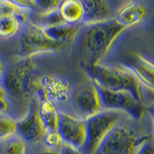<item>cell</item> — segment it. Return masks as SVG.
I'll return each instance as SVG.
<instances>
[{
	"label": "cell",
	"instance_id": "cell-1",
	"mask_svg": "<svg viewBox=\"0 0 154 154\" xmlns=\"http://www.w3.org/2000/svg\"><path fill=\"white\" fill-rule=\"evenodd\" d=\"M96 86L113 91H129L143 102L142 84L135 73L124 66H115L83 63L81 65Z\"/></svg>",
	"mask_w": 154,
	"mask_h": 154
},
{
	"label": "cell",
	"instance_id": "cell-2",
	"mask_svg": "<svg viewBox=\"0 0 154 154\" xmlns=\"http://www.w3.org/2000/svg\"><path fill=\"white\" fill-rule=\"evenodd\" d=\"M38 80L36 66L32 58L22 59L12 69L5 71L1 86L6 93L7 99L20 103L37 91Z\"/></svg>",
	"mask_w": 154,
	"mask_h": 154
},
{
	"label": "cell",
	"instance_id": "cell-3",
	"mask_svg": "<svg viewBox=\"0 0 154 154\" xmlns=\"http://www.w3.org/2000/svg\"><path fill=\"white\" fill-rule=\"evenodd\" d=\"M125 30L115 20L85 25L83 43L90 58L87 63L98 64L108 54L115 42Z\"/></svg>",
	"mask_w": 154,
	"mask_h": 154
},
{
	"label": "cell",
	"instance_id": "cell-4",
	"mask_svg": "<svg viewBox=\"0 0 154 154\" xmlns=\"http://www.w3.org/2000/svg\"><path fill=\"white\" fill-rule=\"evenodd\" d=\"M150 136L143 135L136 125L123 119L108 134L95 154H136Z\"/></svg>",
	"mask_w": 154,
	"mask_h": 154
},
{
	"label": "cell",
	"instance_id": "cell-5",
	"mask_svg": "<svg viewBox=\"0 0 154 154\" xmlns=\"http://www.w3.org/2000/svg\"><path fill=\"white\" fill-rule=\"evenodd\" d=\"M123 119L124 113L102 110L97 115L85 120L87 138L82 152L84 154H95L108 134Z\"/></svg>",
	"mask_w": 154,
	"mask_h": 154
},
{
	"label": "cell",
	"instance_id": "cell-6",
	"mask_svg": "<svg viewBox=\"0 0 154 154\" xmlns=\"http://www.w3.org/2000/svg\"><path fill=\"white\" fill-rule=\"evenodd\" d=\"M62 47L63 45L47 35L42 25L29 22L21 29L17 55L22 59H28L35 55L58 51Z\"/></svg>",
	"mask_w": 154,
	"mask_h": 154
},
{
	"label": "cell",
	"instance_id": "cell-7",
	"mask_svg": "<svg viewBox=\"0 0 154 154\" xmlns=\"http://www.w3.org/2000/svg\"><path fill=\"white\" fill-rule=\"evenodd\" d=\"M95 85V84H94ZM96 86V85H95ZM103 110L118 111L137 120L144 112L143 102L138 100L129 91H113L96 86Z\"/></svg>",
	"mask_w": 154,
	"mask_h": 154
},
{
	"label": "cell",
	"instance_id": "cell-8",
	"mask_svg": "<svg viewBox=\"0 0 154 154\" xmlns=\"http://www.w3.org/2000/svg\"><path fill=\"white\" fill-rule=\"evenodd\" d=\"M70 103L73 108V115L84 120L103 110L98 90L93 82L75 89L70 94Z\"/></svg>",
	"mask_w": 154,
	"mask_h": 154
},
{
	"label": "cell",
	"instance_id": "cell-9",
	"mask_svg": "<svg viewBox=\"0 0 154 154\" xmlns=\"http://www.w3.org/2000/svg\"><path fill=\"white\" fill-rule=\"evenodd\" d=\"M29 10L17 1H0V38H11L22 29L27 20Z\"/></svg>",
	"mask_w": 154,
	"mask_h": 154
},
{
	"label": "cell",
	"instance_id": "cell-10",
	"mask_svg": "<svg viewBox=\"0 0 154 154\" xmlns=\"http://www.w3.org/2000/svg\"><path fill=\"white\" fill-rule=\"evenodd\" d=\"M57 132L61 136L64 144L79 150L83 149L87 138L86 122L84 119L73 114L60 112Z\"/></svg>",
	"mask_w": 154,
	"mask_h": 154
},
{
	"label": "cell",
	"instance_id": "cell-11",
	"mask_svg": "<svg viewBox=\"0 0 154 154\" xmlns=\"http://www.w3.org/2000/svg\"><path fill=\"white\" fill-rule=\"evenodd\" d=\"M45 132L38 114V99H34L29 105L26 115L17 122V134L27 143H32L42 141Z\"/></svg>",
	"mask_w": 154,
	"mask_h": 154
},
{
	"label": "cell",
	"instance_id": "cell-12",
	"mask_svg": "<svg viewBox=\"0 0 154 154\" xmlns=\"http://www.w3.org/2000/svg\"><path fill=\"white\" fill-rule=\"evenodd\" d=\"M38 99H48L58 104L70 97L69 84L67 80L57 75H45L38 80Z\"/></svg>",
	"mask_w": 154,
	"mask_h": 154
},
{
	"label": "cell",
	"instance_id": "cell-13",
	"mask_svg": "<svg viewBox=\"0 0 154 154\" xmlns=\"http://www.w3.org/2000/svg\"><path fill=\"white\" fill-rule=\"evenodd\" d=\"M84 6V18L82 24L99 23L115 19L113 8L107 1L103 0H84L82 1Z\"/></svg>",
	"mask_w": 154,
	"mask_h": 154
},
{
	"label": "cell",
	"instance_id": "cell-14",
	"mask_svg": "<svg viewBox=\"0 0 154 154\" xmlns=\"http://www.w3.org/2000/svg\"><path fill=\"white\" fill-rule=\"evenodd\" d=\"M132 70L143 86L154 91V63L140 54H135L128 58L122 65Z\"/></svg>",
	"mask_w": 154,
	"mask_h": 154
},
{
	"label": "cell",
	"instance_id": "cell-15",
	"mask_svg": "<svg viewBox=\"0 0 154 154\" xmlns=\"http://www.w3.org/2000/svg\"><path fill=\"white\" fill-rule=\"evenodd\" d=\"M147 10L139 2H127L115 14V20L123 28L133 27L142 23L146 17Z\"/></svg>",
	"mask_w": 154,
	"mask_h": 154
},
{
	"label": "cell",
	"instance_id": "cell-16",
	"mask_svg": "<svg viewBox=\"0 0 154 154\" xmlns=\"http://www.w3.org/2000/svg\"><path fill=\"white\" fill-rule=\"evenodd\" d=\"M62 20L69 25H81L84 18V6L80 0L61 1L58 8Z\"/></svg>",
	"mask_w": 154,
	"mask_h": 154
},
{
	"label": "cell",
	"instance_id": "cell-17",
	"mask_svg": "<svg viewBox=\"0 0 154 154\" xmlns=\"http://www.w3.org/2000/svg\"><path fill=\"white\" fill-rule=\"evenodd\" d=\"M38 114L45 131H57L60 111L56 103L48 99H38Z\"/></svg>",
	"mask_w": 154,
	"mask_h": 154
},
{
	"label": "cell",
	"instance_id": "cell-18",
	"mask_svg": "<svg viewBox=\"0 0 154 154\" xmlns=\"http://www.w3.org/2000/svg\"><path fill=\"white\" fill-rule=\"evenodd\" d=\"M43 28L53 41L64 46L66 43H69L75 40L80 31L81 25H69V24L63 23L59 25L47 26Z\"/></svg>",
	"mask_w": 154,
	"mask_h": 154
},
{
	"label": "cell",
	"instance_id": "cell-19",
	"mask_svg": "<svg viewBox=\"0 0 154 154\" xmlns=\"http://www.w3.org/2000/svg\"><path fill=\"white\" fill-rule=\"evenodd\" d=\"M0 154H28V143L18 134L0 140Z\"/></svg>",
	"mask_w": 154,
	"mask_h": 154
},
{
	"label": "cell",
	"instance_id": "cell-20",
	"mask_svg": "<svg viewBox=\"0 0 154 154\" xmlns=\"http://www.w3.org/2000/svg\"><path fill=\"white\" fill-rule=\"evenodd\" d=\"M17 134V122L8 114H0V140Z\"/></svg>",
	"mask_w": 154,
	"mask_h": 154
},
{
	"label": "cell",
	"instance_id": "cell-21",
	"mask_svg": "<svg viewBox=\"0 0 154 154\" xmlns=\"http://www.w3.org/2000/svg\"><path fill=\"white\" fill-rule=\"evenodd\" d=\"M32 10L37 11L40 16L57 11L61 4V1L57 0H32Z\"/></svg>",
	"mask_w": 154,
	"mask_h": 154
},
{
	"label": "cell",
	"instance_id": "cell-22",
	"mask_svg": "<svg viewBox=\"0 0 154 154\" xmlns=\"http://www.w3.org/2000/svg\"><path fill=\"white\" fill-rule=\"evenodd\" d=\"M42 141L45 146V148L54 151H58L64 144L61 136L57 131H46Z\"/></svg>",
	"mask_w": 154,
	"mask_h": 154
},
{
	"label": "cell",
	"instance_id": "cell-23",
	"mask_svg": "<svg viewBox=\"0 0 154 154\" xmlns=\"http://www.w3.org/2000/svg\"><path fill=\"white\" fill-rule=\"evenodd\" d=\"M136 154H154V134L140 146Z\"/></svg>",
	"mask_w": 154,
	"mask_h": 154
},
{
	"label": "cell",
	"instance_id": "cell-24",
	"mask_svg": "<svg viewBox=\"0 0 154 154\" xmlns=\"http://www.w3.org/2000/svg\"><path fill=\"white\" fill-rule=\"evenodd\" d=\"M57 154H84V153L82 152V150H79V149L66 146V144H63V146L58 150Z\"/></svg>",
	"mask_w": 154,
	"mask_h": 154
},
{
	"label": "cell",
	"instance_id": "cell-25",
	"mask_svg": "<svg viewBox=\"0 0 154 154\" xmlns=\"http://www.w3.org/2000/svg\"><path fill=\"white\" fill-rule=\"evenodd\" d=\"M10 109V104L7 97L0 98V114H7Z\"/></svg>",
	"mask_w": 154,
	"mask_h": 154
},
{
	"label": "cell",
	"instance_id": "cell-26",
	"mask_svg": "<svg viewBox=\"0 0 154 154\" xmlns=\"http://www.w3.org/2000/svg\"><path fill=\"white\" fill-rule=\"evenodd\" d=\"M142 91H146L147 97L150 98L151 101H152V104H154V91L151 90V89H148L147 87H146V86L142 85Z\"/></svg>",
	"mask_w": 154,
	"mask_h": 154
},
{
	"label": "cell",
	"instance_id": "cell-27",
	"mask_svg": "<svg viewBox=\"0 0 154 154\" xmlns=\"http://www.w3.org/2000/svg\"><path fill=\"white\" fill-rule=\"evenodd\" d=\"M4 73H5V66H4L3 61L0 59V85H1V82H2V79H3Z\"/></svg>",
	"mask_w": 154,
	"mask_h": 154
},
{
	"label": "cell",
	"instance_id": "cell-28",
	"mask_svg": "<svg viewBox=\"0 0 154 154\" xmlns=\"http://www.w3.org/2000/svg\"><path fill=\"white\" fill-rule=\"evenodd\" d=\"M148 112H149V114H150V116H151L152 123H153V129H154V104H151L148 107Z\"/></svg>",
	"mask_w": 154,
	"mask_h": 154
},
{
	"label": "cell",
	"instance_id": "cell-29",
	"mask_svg": "<svg viewBox=\"0 0 154 154\" xmlns=\"http://www.w3.org/2000/svg\"><path fill=\"white\" fill-rule=\"evenodd\" d=\"M58 153V151H54V150H49V149H47V148H45V150H42V151H41L38 154H57Z\"/></svg>",
	"mask_w": 154,
	"mask_h": 154
},
{
	"label": "cell",
	"instance_id": "cell-30",
	"mask_svg": "<svg viewBox=\"0 0 154 154\" xmlns=\"http://www.w3.org/2000/svg\"><path fill=\"white\" fill-rule=\"evenodd\" d=\"M3 97H7V96H6V93H5L3 87L0 85V98H3Z\"/></svg>",
	"mask_w": 154,
	"mask_h": 154
}]
</instances>
